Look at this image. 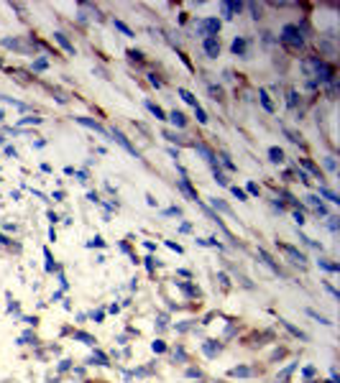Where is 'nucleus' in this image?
<instances>
[{
    "label": "nucleus",
    "instance_id": "f257e3e1",
    "mask_svg": "<svg viewBox=\"0 0 340 383\" xmlns=\"http://www.w3.org/2000/svg\"><path fill=\"white\" fill-rule=\"evenodd\" d=\"M282 44L289 46V49H294V52H299V49L304 46V36H302V31H299V26H284Z\"/></svg>",
    "mask_w": 340,
    "mask_h": 383
},
{
    "label": "nucleus",
    "instance_id": "f03ea898",
    "mask_svg": "<svg viewBox=\"0 0 340 383\" xmlns=\"http://www.w3.org/2000/svg\"><path fill=\"white\" fill-rule=\"evenodd\" d=\"M276 245H279V250H282V253L292 261L294 266H302V268L307 266V256L302 253V250H297L294 245H289V243H279V240H276Z\"/></svg>",
    "mask_w": 340,
    "mask_h": 383
},
{
    "label": "nucleus",
    "instance_id": "7ed1b4c3",
    "mask_svg": "<svg viewBox=\"0 0 340 383\" xmlns=\"http://www.w3.org/2000/svg\"><path fill=\"white\" fill-rule=\"evenodd\" d=\"M195 28H197V34H199V36L210 38V36H217V31H220V21H217V18H205V21L195 23Z\"/></svg>",
    "mask_w": 340,
    "mask_h": 383
},
{
    "label": "nucleus",
    "instance_id": "20e7f679",
    "mask_svg": "<svg viewBox=\"0 0 340 383\" xmlns=\"http://www.w3.org/2000/svg\"><path fill=\"white\" fill-rule=\"evenodd\" d=\"M202 52H205L210 59H217V56H220V38H217V36L202 38Z\"/></svg>",
    "mask_w": 340,
    "mask_h": 383
},
{
    "label": "nucleus",
    "instance_id": "39448f33",
    "mask_svg": "<svg viewBox=\"0 0 340 383\" xmlns=\"http://www.w3.org/2000/svg\"><path fill=\"white\" fill-rule=\"evenodd\" d=\"M110 136H113V140H115L118 146H123V148L128 151V154H133V156L138 158V151H136V146H131V140H128V138H125V136H123L118 128H113V130H110Z\"/></svg>",
    "mask_w": 340,
    "mask_h": 383
},
{
    "label": "nucleus",
    "instance_id": "423d86ee",
    "mask_svg": "<svg viewBox=\"0 0 340 383\" xmlns=\"http://www.w3.org/2000/svg\"><path fill=\"white\" fill-rule=\"evenodd\" d=\"M220 8H223V16H225V18H235L238 13L243 11V3H238V0H225Z\"/></svg>",
    "mask_w": 340,
    "mask_h": 383
},
{
    "label": "nucleus",
    "instance_id": "0eeeda50",
    "mask_svg": "<svg viewBox=\"0 0 340 383\" xmlns=\"http://www.w3.org/2000/svg\"><path fill=\"white\" fill-rule=\"evenodd\" d=\"M258 258H261V263H264V266H268V268H271V271H274V274H276V276H284V271H282V268H279V263H276V261H274L271 256H268V253H266V250H264V248H258Z\"/></svg>",
    "mask_w": 340,
    "mask_h": 383
},
{
    "label": "nucleus",
    "instance_id": "6e6552de",
    "mask_svg": "<svg viewBox=\"0 0 340 383\" xmlns=\"http://www.w3.org/2000/svg\"><path fill=\"white\" fill-rule=\"evenodd\" d=\"M307 202L312 205V209H315L317 215H325V217H327V207H325V202H322L317 194H307Z\"/></svg>",
    "mask_w": 340,
    "mask_h": 383
},
{
    "label": "nucleus",
    "instance_id": "1a4fd4ad",
    "mask_svg": "<svg viewBox=\"0 0 340 383\" xmlns=\"http://www.w3.org/2000/svg\"><path fill=\"white\" fill-rule=\"evenodd\" d=\"M231 376L233 378H251V376H256V370L248 368V366H235V368H231Z\"/></svg>",
    "mask_w": 340,
    "mask_h": 383
},
{
    "label": "nucleus",
    "instance_id": "9d476101",
    "mask_svg": "<svg viewBox=\"0 0 340 383\" xmlns=\"http://www.w3.org/2000/svg\"><path fill=\"white\" fill-rule=\"evenodd\" d=\"M77 123H82L85 128H92L95 133H100V136H107V130H105L103 125H100V123H95L92 118H77Z\"/></svg>",
    "mask_w": 340,
    "mask_h": 383
},
{
    "label": "nucleus",
    "instance_id": "9b49d317",
    "mask_svg": "<svg viewBox=\"0 0 340 383\" xmlns=\"http://www.w3.org/2000/svg\"><path fill=\"white\" fill-rule=\"evenodd\" d=\"M231 49H233V54H235V56H246V52H248V44H246V38H243V36H238L235 41L231 44Z\"/></svg>",
    "mask_w": 340,
    "mask_h": 383
},
{
    "label": "nucleus",
    "instance_id": "f8f14e48",
    "mask_svg": "<svg viewBox=\"0 0 340 383\" xmlns=\"http://www.w3.org/2000/svg\"><path fill=\"white\" fill-rule=\"evenodd\" d=\"M279 322H282V327H286V330L292 332V335H294L297 340H302V342H307V340H309V337L304 335V332L299 330V327H294V325H292V322H289V319H279Z\"/></svg>",
    "mask_w": 340,
    "mask_h": 383
},
{
    "label": "nucleus",
    "instance_id": "ddd939ff",
    "mask_svg": "<svg viewBox=\"0 0 340 383\" xmlns=\"http://www.w3.org/2000/svg\"><path fill=\"white\" fill-rule=\"evenodd\" d=\"M54 41H56L59 46H62L64 52H69V54H74V46L69 44V38H67V34H62V31H56V34H54Z\"/></svg>",
    "mask_w": 340,
    "mask_h": 383
},
{
    "label": "nucleus",
    "instance_id": "4468645a",
    "mask_svg": "<svg viewBox=\"0 0 340 383\" xmlns=\"http://www.w3.org/2000/svg\"><path fill=\"white\" fill-rule=\"evenodd\" d=\"M195 148H197V154H202V158L207 161L210 166L215 164V154H213V151H210V148H207L205 143H195Z\"/></svg>",
    "mask_w": 340,
    "mask_h": 383
},
{
    "label": "nucleus",
    "instance_id": "2eb2a0df",
    "mask_svg": "<svg viewBox=\"0 0 340 383\" xmlns=\"http://www.w3.org/2000/svg\"><path fill=\"white\" fill-rule=\"evenodd\" d=\"M202 350L207 352V355H210V358H215V355H217V352H220V350H223V345H220V342H215V340H207V342H205V345H202Z\"/></svg>",
    "mask_w": 340,
    "mask_h": 383
},
{
    "label": "nucleus",
    "instance_id": "dca6fc26",
    "mask_svg": "<svg viewBox=\"0 0 340 383\" xmlns=\"http://www.w3.org/2000/svg\"><path fill=\"white\" fill-rule=\"evenodd\" d=\"M213 176H215V181H217L220 187H228V184H231V181H228V176H225V171L220 169L217 164H213Z\"/></svg>",
    "mask_w": 340,
    "mask_h": 383
},
{
    "label": "nucleus",
    "instance_id": "f3484780",
    "mask_svg": "<svg viewBox=\"0 0 340 383\" xmlns=\"http://www.w3.org/2000/svg\"><path fill=\"white\" fill-rule=\"evenodd\" d=\"M166 118L172 120L177 128H184V125H187V118H184V113H179V110H172V113H169Z\"/></svg>",
    "mask_w": 340,
    "mask_h": 383
},
{
    "label": "nucleus",
    "instance_id": "a211bd4d",
    "mask_svg": "<svg viewBox=\"0 0 340 383\" xmlns=\"http://www.w3.org/2000/svg\"><path fill=\"white\" fill-rule=\"evenodd\" d=\"M146 107H148V113H151L156 120H166V113H164V110L159 107L156 103H151V100H148V103H146Z\"/></svg>",
    "mask_w": 340,
    "mask_h": 383
},
{
    "label": "nucleus",
    "instance_id": "6ab92c4d",
    "mask_svg": "<svg viewBox=\"0 0 340 383\" xmlns=\"http://www.w3.org/2000/svg\"><path fill=\"white\" fill-rule=\"evenodd\" d=\"M220 164H223L228 171H238V166L233 164V158H231V154H228V151H220Z\"/></svg>",
    "mask_w": 340,
    "mask_h": 383
},
{
    "label": "nucleus",
    "instance_id": "aec40b11",
    "mask_svg": "<svg viewBox=\"0 0 340 383\" xmlns=\"http://www.w3.org/2000/svg\"><path fill=\"white\" fill-rule=\"evenodd\" d=\"M213 207L217 209V212H223V215H228V217H233V209H231V205H225L223 199H213Z\"/></svg>",
    "mask_w": 340,
    "mask_h": 383
},
{
    "label": "nucleus",
    "instance_id": "412c9836",
    "mask_svg": "<svg viewBox=\"0 0 340 383\" xmlns=\"http://www.w3.org/2000/svg\"><path fill=\"white\" fill-rule=\"evenodd\" d=\"M268 158H271L274 164H282V161H284V151L279 148V146H271V148H268Z\"/></svg>",
    "mask_w": 340,
    "mask_h": 383
},
{
    "label": "nucleus",
    "instance_id": "4be33fe9",
    "mask_svg": "<svg viewBox=\"0 0 340 383\" xmlns=\"http://www.w3.org/2000/svg\"><path fill=\"white\" fill-rule=\"evenodd\" d=\"M299 164H302V166H304L307 171H312V174H315L317 179H322V171H320V166H315V164H312V161H309V158H299Z\"/></svg>",
    "mask_w": 340,
    "mask_h": 383
},
{
    "label": "nucleus",
    "instance_id": "5701e85b",
    "mask_svg": "<svg viewBox=\"0 0 340 383\" xmlns=\"http://www.w3.org/2000/svg\"><path fill=\"white\" fill-rule=\"evenodd\" d=\"M179 97H182L187 105H192V107H197V105H199V103H197V97H195L192 92H189V89H179Z\"/></svg>",
    "mask_w": 340,
    "mask_h": 383
},
{
    "label": "nucleus",
    "instance_id": "b1692460",
    "mask_svg": "<svg viewBox=\"0 0 340 383\" xmlns=\"http://www.w3.org/2000/svg\"><path fill=\"white\" fill-rule=\"evenodd\" d=\"M320 197H325L327 202H333V205H338V202H340V199H338V194H335V192H330L327 187H320Z\"/></svg>",
    "mask_w": 340,
    "mask_h": 383
},
{
    "label": "nucleus",
    "instance_id": "393cba45",
    "mask_svg": "<svg viewBox=\"0 0 340 383\" xmlns=\"http://www.w3.org/2000/svg\"><path fill=\"white\" fill-rule=\"evenodd\" d=\"M307 314L312 317V319H317L320 325H325V327H330V325H333V322H330V319H327L325 314H320V312H315V309H307Z\"/></svg>",
    "mask_w": 340,
    "mask_h": 383
},
{
    "label": "nucleus",
    "instance_id": "a878e982",
    "mask_svg": "<svg viewBox=\"0 0 340 383\" xmlns=\"http://www.w3.org/2000/svg\"><path fill=\"white\" fill-rule=\"evenodd\" d=\"M258 100H261V105H264V110H266V113H274V103L268 100V95L264 92V89L258 92Z\"/></svg>",
    "mask_w": 340,
    "mask_h": 383
},
{
    "label": "nucleus",
    "instance_id": "bb28decb",
    "mask_svg": "<svg viewBox=\"0 0 340 383\" xmlns=\"http://www.w3.org/2000/svg\"><path fill=\"white\" fill-rule=\"evenodd\" d=\"M3 46L16 49V52H26V46H21V41H18V38H3Z\"/></svg>",
    "mask_w": 340,
    "mask_h": 383
},
{
    "label": "nucleus",
    "instance_id": "cd10ccee",
    "mask_svg": "<svg viewBox=\"0 0 340 383\" xmlns=\"http://www.w3.org/2000/svg\"><path fill=\"white\" fill-rule=\"evenodd\" d=\"M195 115H197V123H199V125H207V120H210V118H207V113L202 110V105H197V107H195Z\"/></svg>",
    "mask_w": 340,
    "mask_h": 383
},
{
    "label": "nucleus",
    "instance_id": "c85d7f7f",
    "mask_svg": "<svg viewBox=\"0 0 340 383\" xmlns=\"http://www.w3.org/2000/svg\"><path fill=\"white\" fill-rule=\"evenodd\" d=\"M284 136H286L289 140H292V143H299V146H302V136H299V133H294L292 128H284Z\"/></svg>",
    "mask_w": 340,
    "mask_h": 383
},
{
    "label": "nucleus",
    "instance_id": "c756f323",
    "mask_svg": "<svg viewBox=\"0 0 340 383\" xmlns=\"http://www.w3.org/2000/svg\"><path fill=\"white\" fill-rule=\"evenodd\" d=\"M317 263H320V266H322L325 271H330V274H335V271L340 268L338 263H327V258H320V261H317Z\"/></svg>",
    "mask_w": 340,
    "mask_h": 383
},
{
    "label": "nucleus",
    "instance_id": "7c9ffc66",
    "mask_svg": "<svg viewBox=\"0 0 340 383\" xmlns=\"http://www.w3.org/2000/svg\"><path fill=\"white\" fill-rule=\"evenodd\" d=\"M207 89H210V95H213V100H215V103H220V100H223V89H220V87H215V85H210Z\"/></svg>",
    "mask_w": 340,
    "mask_h": 383
},
{
    "label": "nucleus",
    "instance_id": "2f4dec72",
    "mask_svg": "<svg viewBox=\"0 0 340 383\" xmlns=\"http://www.w3.org/2000/svg\"><path fill=\"white\" fill-rule=\"evenodd\" d=\"M113 23H115V28H118L121 34H125V36H136V34H133V31H131V28H128L123 21H113Z\"/></svg>",
    "mask_w": 340,
    "mask_h": 383
},
{
    "label": "nucleus",
    "instance_id": "473e14b6",
    "mask_svg": "<svg viewBox=\"0 0 340 383\" xmlns=\"http://www.w3.org/2000/svg\"><path fill=\"white\" fill-rule=\"evenodd\" d=\"M164 138H166V140H172V143H179V140H182V136L174 133V130H164Z\"/></svg>",
    "mask_w": 340,
    "mask_h": 383
},
{
    "label": "nucleus",
    "instance_id": "72a5a7b5",
    "mask_svg": "<svg viewBox=\"0 0 340 383\" xmlns=\"http://www.w3.org/2000/svg\"><path fill=\"white\" fill-rule=\"evenodd\" d=\"M233 189V194H235V199H241V202H248V194L243 189H238V187H231Z\"/></svg>",
    "mask_w": 340,
    "mask_h": 383
},
{
    "label": "nucleus",
    "instance_id": "f704fd0d",
    "mask_svg": "<svg viewBox=\"0 0 340 383\" xmlns=\"http://www.w3.org/2000/svg\"><path fill=\"white\" fill-rule=\"evenodd\" d=\"M327 227L333 230V233H338V217L335 215H327Z\"/></svg>",
    "mask_w": 340,
    "mask_h": 383
},
{
    "label": "nucleus",
    "instance_id": "c9c22d12",
    "mask_svg": "<svg viewBox=\"0 0 340 383\" xmlns=\"http://www.w3.org/2000/svg\"><path fill=\"white\" fill-rule=\"evenodd\" d=\"M294 223H297V225H304V223H307V220H304V212H302V209H294Z\"/></svg>",
    "mask_w": 340,
    "mask_h": 383
},
{
    "label": "nucleus",
    "instance_id": "e433bc0d",
    "mask_svg": "<svg viewBox=\"0 0 340 383\" xmlns=\"http://www.w3.org/2000/svg\"><path fill=\"white\" fill-rule=\"evenodd\" d=\"M286 97H289V100H286V103H289V107H297V92H294V89H289V92H286Z\"/></svg>",
    "mask_w": 340,
    "mask_h": 383
},
{
    "label": "nucleus",
    "instance_id": "4c0bfd02",
    "mask_svg": "<svg viewBox=\"0 0 340 383\" xmlns=\"http://www.w3.org/2000/svg\"><path fill=\"white\" fill-rule=\"evenodd\" d=\"M128 56H131L133 62H143V54L138 52V49H131V52H128Z\"/></svg>",
    "mask_w": 340,
    "mask_h": 383
},
{
    "label": "nucleus",
    "instance_id": "58836bf2",
    "mask_svg": "<svg viewBox=\"0 0 340 383\" xmlns=\"http://www.w3.org/2000/svg\"><path fill=\"white\" fill-rule=\"evenodd\" d=\"M187 376L189 378H202V370L199 368H187Z\"/></svg>",
    "mask_w": 340,
    "mask_h": 383
},
{
    "label": "nucleus",
    "instance_id": "ea45409f",
    "mask_svg": "<svg viewBox=\"0 0 340 383\" xmlns=\"http://www.w3.org/2000/svg\"><path fill=\"white\" fill-rule=\"evenodd\" d=\"M174 358H179L182 363H187V352H184L182 348H177V350H174Z\"/></svg>",
    "mask_w": 340,
    "mask_h": 383
},
{
    "label": "nucleus",
    "instance_id": "a19ab883",
    "mask_svg": "<svg viewBox=\"0 0 340 383\" xmlns=\"http://www.w3.org/2000/svg\"><path fill=\"white\" fill-rule=\"evenodd\" d=\"M151 348H154V352H164V350H166V345H164V342H161V340H156V342H154V345H151Z\"/></svg>",
    "mask_w": 340,
    "mask_h": 383
},
{
    "label": "nucleus",
    "instance_id": "79ce46f5",
    "mask_svg": "<svg viewBox=\"0 0 340 383\" xmlns=\"http://www.w3.org/2000/svg\"><path fill=\"white\" fill-rule=\"evenodd\" d=\"M217 281L223 284V289H228V286H231V281H228V276H225V274H217Z\"/></svg>",
    "mask_w": 340,
    "mask_h": 383
},
{
    "label": "nucleus",
    "instance_id": "37998d69",
    "mask_svg": "<svg viewBox=\"0 0 340 383\" xmlns=\"http://www.w3.org/2000/svg\"><path fill=\"white\" fill-rule=\"evenodd\" d=\"M248 192H251V194H256V197L261 194V189H258V184H253V181H251V184H248Z\"/></svg>",
    "mask_w": 340,
    "mask_h": 383
},
{
    "label": "nucleus",
    "instance_id": "c03bdc74",
    "mask_svg": "<svg viewBox=\"0 0 340 383\" xmlns=\"http://www.w3.org/2000/svg\"><path fill=\"white\" fill-rule=\"evenodd\" d=\"M325 166H327L330 171H335V158H333V156H327V161H325Z\"/></svg>",
    "mask_w": 340,
    "mask_h": 383
},
{
    "label": "nucleus",
    "instance_id": "a18cd8bd",
    "mask_svg": "<svg viewBox=\"0 0 340 383\" xmlns=\"http://www.w3.org/2000/svg\"><path fill=\"white\" fill-rule=\"evenodd\" d=\"M34 69H38V72H41V69H46V62H44V59H38V62H34Z\"/></svg>",
    "mask_w": 340,
    "mask_h": 383
},
{
    "label": "nucleus",
    "instance_id": "49530a36",
    "mask_svg": "<svg viewBox=\"0 0 340 383\" xmlns=\"http://www.w3.org/2000/svg\"><path fill=\"white\" fill-rule=\"evenodd\" d=\"M21 123H23V125H26V123H34V125H36V123H41V118H23Z\"/></svg>",
    "mask_w": 340,
    "mask_h": 383
},
{
    "label": "nucleus",
    "instance_id": "de8ad7c7",
    "mask_svg": "<svg viewBox=\"0 0 340 383\" xmlns=\"http://www.w3.org/2000/svg\"><path fill=\"white\" fill-rule=\"evenodd\" d=\"M166 245H169V248H172V250H177V253H182V245H177V243H172V240H169V243H166Z\"/></svg>",
    "mask_w": 340,
    "mask_h": 383
},
{
    "label": "nucleus",
    "instance_id": "09e8293b",
    "mask_svg": "<svg viewBox=\"0 0 340 383\" xmlns=\"http://www.w3.org/2000/svg\"><path fill=\"white\" fill-rule=\"evenodd\" d=\"M148 79H151V85H154V87H161V79H156V74H151Z\"/></svg>",
    "mask_w": 340,
    "mask_h": 383
}]
</instances>
